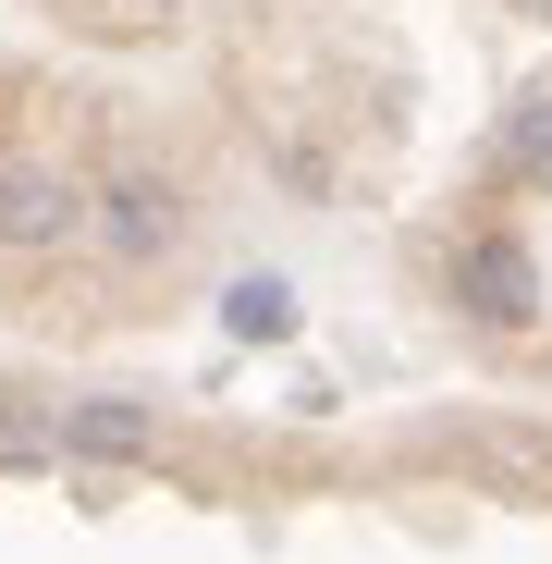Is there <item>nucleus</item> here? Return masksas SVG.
Instances as JSON below:
<instances>
[{
	"label": "nucleus",
	"instance_id": "nucleus-1",
	"mask_svg": "<svg viewBox=\"0 0 552 564\" xmlns=\"http://www.w3.org/2000/svg\"><path fill=\"white\" fill-rule=\"evenodd\" d=\"M86 234H99L123 270H160V258L184 246V184H172V172H111L99 197H86Z\"/></svg>",
	"mask_w": 552,
	"mask_h": 564
},
{
	"label": "nucleus",
	"instance_id": "nucleus-2",
	"mask_svg": "<svg viewBox=\"0 0 552 564\" xmlns=\"http://www.w3.org/2000/svg\"><path fill=\"white\" fill-rule=\"evenodd\" d=\"M62 234H86L74 172H50V160H25V148H0V258H37V246H62Z\"/></svg>",
	"mask_w": 552,
	"mask_h": 564
},
{
	"label": "nucleus",
	"instance_id": "nucleus-3",
	"mask_svg": "<svg viewBox=\"0 0 552 564\" xmlns=\"http://www.w3.org/2000/svg\"><path fill=\"white\" fill-rule=\"evenodd\" d=\"M454 307H467L479 332H528V319H540L528 246H516V234H467V246H454Z\"/></svg>",
	"mask_w": 552,
	"mask_h": 564
},
{
	"label": "nucleus",
	"instance_id": "nucleus-4",
	"mask_svg": "<svg viewBox=\"0 0 552 564\" xmlns=\"http://www.w3.org/2000/svg\"><path fill=\"white\" fill-rule=\"evenodd\" d=\"M50 417H62V454H86V466H136V454H160V417L123 405V393H86V405H50Z\"/></svg>",
	"mask_w": 552,
	"mask_h": 564
},
{
	"label": "nucleus",
	"instance_id": "nucleus-5",
	"mask_svg": "<svg viewBox=\"0 0 552 564\" xmlns=\"http://www.w3.org/2000/svg\"><path fill=\"white\" fill-rule=\"evenodd\" d=\"M504 172L516 184H552V86H528L516 123H504Z\"/></svg>",
	"mask_w": 552,
	"mask_h": 564
},
{
	"label": "nucleus",
	"instance_id": "nucleus-6",
	"mask_svg": "<svg viewBox=\"0 0 552 564\" xmlns=\"http://www.w3.org/2000/svg\"><path fill=\"white\" fill-rule=\"evenodd\" d=\"M221 307H234V332H246V344H283V332H295V295H283V282H234Z\"/></svg>",
	"mask_w": 552,
	"mask_h": 564
},
{
	"label": "nucleus",
	"instance_id": "nucleus-7",
	"mask_svg": "<svg viewBox=\"0 0 552 564\" xmlns=\"http://www.w3.org/2000/svg\"><path fill=\"white\" fill-rule=\"evenodd\" d=\"M62 454V417H13L0 405V466H50Z\"/></svg>",
	"mask_w": 552,
	"mask_h": 564
},
{
	"label": "nucleus",
	"instance_id": "nucleus-8",
	"mask_svg": "<svg viewBox=\"0 0 552 564\" xmlns=\"http://www.w3.org/2000/svg\"><path fill=\"white\" fill-rule=\"evenodd\" d=\"M111 13H197V0H111Z\"/></svg>",
	"mask_w": 552,
	"mask_h": 564
},
{
	"label": "nucleus",
	"instance_id": "nucleus-9",
	"mask_svg": "<svg viewBox=\"0 0 552 564\" xmlns=\"http://www.w3.org/2000/svg\"><path fill=\"white\" fill-rule=\"evenodd\" d=\"M528 13H552V0H528Z\"/></svg>",
	"mask_w": 552,
	"mask_h": 564
}]
</instances>
